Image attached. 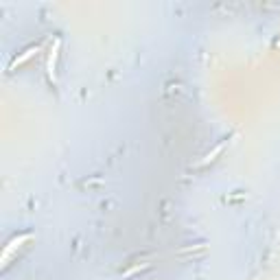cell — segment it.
<instances>
[{
    "label": "cell",
    "mask_w": 280,
    "mask_h": 280,
    "mask_svg": "<svg viewBox=\"0 0 280 280\" xmlns=\"http://www.w3.org/2000/svg\"><path fill=\"white\" fill-rule=\"evenodd\" d=\"M223 149H226V143H221V145H217V147H215V149H212V151L208 153V156H206V158H204V160L200 162V164L204 166V164H208V162H212V160H215V158H217V156H219V153H221V151H223Z\"/></svg>",
    "instance_id": "obj_4"
},
{
    "label": "cell",
    "mask_w": 280,
    "mask_h": 280,
    "mask_svg": "<svg viewBox=\"0 0 280 280\" xmlns=\"http://www.w3.org/2000/svg\"><path fill=\"white\" fill-rule=\"evenodd\" d=\"M31 239H33V234H18V237H13L9 243H7V247H5V252H3V267H7V263L11 261L13 252L20 249L26 241H31Z\"/></svg>",
    "instance_id": "obj_1"
},
{
    "label": "cell",
    "mask_w": 280,
    "mask_h": 280,
    "mask_svg": "<svg viewBox=\"0 0 280 280\" xmlns=\"http://www.w3.org/2000/svg\"><path fill=\"white\" fill-rule=\"evenodd\" d=\"M60 46H62V40H55L53 48H50V53H48V60H46V75H48V79L53 81V83L57 81L55 68H57V57H60Z\"/></svg>",
    "instance_id": "obj_2"
},
{
    "label": "cell",
    "mask_w": 280,
    "mask_h": 280,
    "mask_svg": "<svg viewBox=\"0 0 280 280\" xmlns=\"http://www.w3.org/2000/svg\"><path fill=\"white\" fill-rule=\"evenodd\" d=\"M145 267H149V263H143V265H134V267H131V269H127V271H125V274H123V278H129V276H134L136 271L145 269Z\"/></svg>",
    "instance_id": "obj_5"
},
{
    "label": "cell",
    "mask_w": 280,
    "mask_h": 280,
    "mask_svg": "<svg viewBox=\"0 0 280 280\" xmlns=\"http://www.w3.org/2000/svg\"><path fill=\"white\" fill-rule=\"evenodd\" d=\"M40 50H42V46H40V44H38V46H29L26 50H24V53H22L20 57H16V60H13L11 62V66H9V70H16L18 68V66H22V64H26L29 60H31V57H35V55H38L40 53Z\"/></svg>",
    "instance_id": "obj_3"
}]
</instances>
